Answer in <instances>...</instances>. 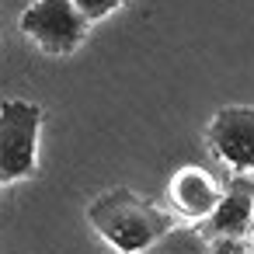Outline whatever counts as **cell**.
Returning a JSON list of instances; mask_svg holds the SVG:
<instances>
[{
  "label": "cell",
  "mask_w": 254,
  "mask_h": 254,
  "mask_svg": "<svg viewBox=\"0 0 254 254\" xmlns=\"http://www.w3.org/2000/svg\"><path fill=\"white\" fill-rule=\"evenodd\" d=\"M87 223L115 254H143L174 230V219L157 202L129 188L98 195L87 205Z\"/></svg>",
  "instance_id": "obj_1"
},
{
  "label": "cell",
  "mask_w": 254,
  "mask_h": 254,
  "mask_svg": "<svg viewBox=\"0 0 254 254\" xmlns=\"http://www.w3.org/2000/svg\"><path fill=\"white\" fill-rule=\"evenodd\" d=\"M46 112L28 98L0 101V185H18L39 171V136Z\"/></svg>",
  "instance_id": "obj_2"
},
{
  "label": "cell",
  "mask_w": 254,
  "mask_h": 254,
  "mask_svg": "<svg viewBox=\"0 0 254 254\" xmlns=\"http://www.w3.org/2000/svg\"><path fill=\"white\" fill-rule=\"evenodd\" d=\"M21 35L53 60L73 56L87 35H91V21L73 7V0H32L18 18Z\"/></svg>",
  "instance_id": "obj_3"
},
{
  "label": "cell",
  "mask_w": 254,
  "mask_h": 254,
  "mask_svg": "<svg viewBox=\"0 0 254 254\" xmlns=\"http://www.w3.org/2000/svg\"><path fill=\"white\" fill-rule=\"evenodd\" d=\"M209 150L233 174H254V105H226L205 129Z\"/></svg>",
  "instance_id": "obj_4"
},
{
  "label": "cell",
  "mask_w": 254,
  "mask_h": 254,
  "mask_svg": "<svg viewBox=\"0 0 254 254\" xmlns=\"http://www.w3.org/2000/svg\"><path fill=\"white\" fill-rule=\"evenodd\" d=\"M219 198H223V185L212 178V171H205L198 164L178 167L167 181V202H171L174 216L191 226H202L216 212Z\"/></svg>",
  "instance_id": "obj_5"
},
{
  "label": "cell",
  "mask_w": 254,
  "mask_h": 254,
  "mask_svg": "<svg viewBox=\"0 0 254 254\" xmlns=\"http://www.w3.org/2000/svg\"><path fill=\"white\" fill-rule=\"evenodd\" d=\"M202 226L209 230V237H247L254 226V181L233 174V181L223 188L216 212Z\"/></svg>",
  "instance_id": "obj_6"
},
{
  "label": "cell",
  "mask_w": 254,
  "mask_h": 254,
  "mask_svg": "<svg viewBox=\"0 0 254 254\" xmlns=\"http://www.w3.org/2000/svg\"><path fill=\"white\" fill-rule=\"evenodd\" d=\"M143 254H209V240L195 226H174L160 244H153Z\"/></svg>",
  "instance_id": "obj_7"
},
{
  "label": "cell",
  "mask_w": 254,
  "mask_h": 254,
  "mask_svg": "<svg viewBox=\"0 0 254 254\" xmlns=\"http://www.w3.org/2000/svg\"><path fill=\"white\" fill-rule=\"evenodd\" d=\"M129 4V0H73V7L91 21V25H98V21H105V18H112L115 11H122Z\"/></svg>",
  "instance_id": "obj_8"
},
{
  "label": "cell",
  "mask_w": 254,
  "mask_h": 254,
  "mask_svg": "<svg viewBox=\"0 0 254 254\" xmlns=\"http://www.w3.org/2000/svg\"><path fill=\"white\" fill-rule=\"evenodd\" d=\"M209 254H254V251H251L247 237H212Z\"/></svg>",
  "instance_id": "obj_9"
},
{
  "label": "cell",
  "mask_w": 254,
  "mask_h": 254,
  "mask_svg": "<svg viewBox=\"0 0 254 254\" xmlns=\"http://www.w3.org/2000/svg\"><path fill=\"white\" fill-rule=\"evenodd\" d=\"M247 244H251V251H254V226H251V233H247Z\"/></svg>",
  "instance_id": "obj_10"
}]
</instances>
